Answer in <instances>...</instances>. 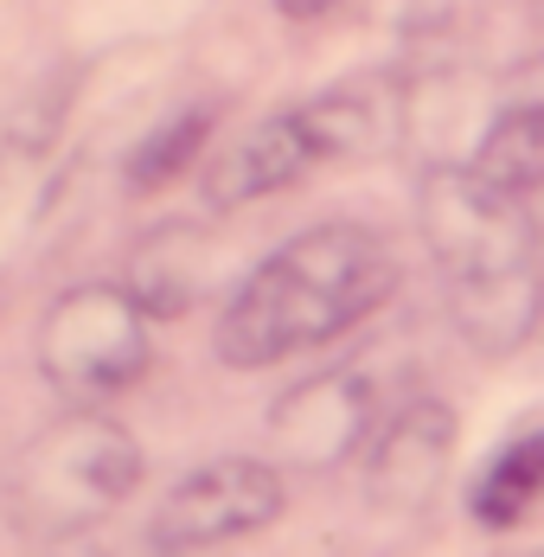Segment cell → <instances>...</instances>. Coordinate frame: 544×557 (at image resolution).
<instances>
[{
	"label": "cell",
	"instance_id": "11",
	"mask_svg": "<svg viewBox=\"0 0 544 557\" xmlns=\"http://www.w3.org/2000/svg\"><path fill=\"white\" fill-rule=\"evenodd\" d=\"M206 128H212V115L193 110V115H173L166 128H154L141 148H135V161H128V186H141V193H154L166 180H180L186 161L206 148Z\"/></svg>",
	"mask_w": 544,
	"mask_h": 557
},
{
	"label": "cell",
	"instance_id": "4",
	"mask_svg": "<svg viewBox=\"0 0 544 557\" xmlns=\"http://www.w3.org/2000/svg\"><path fill=\"white\" fill-rule=\"evenodd\" d=\"M141 487V443L103 410H64L13 461V506L52 539L97 532Z\"/></svg>",
	"mask_w": 544,
	"mask_h": 557
},
{
	"label": "cell",
	"instance_id": "8",
	"mask_svg": "<svg viewBox=\"0 0 544 557\" xmlns=\"http://www.w3.org/2000/svg\"><path fill=\"white\" fill-rule=\"evenodd\" d=\"M448 448H455V410L442 397H417L366 443V481L384 506H417L448 474Z\"/></svg>",
	"mask_w": 544,
	"mask_h": 557
},
{
	"label": "cell",
	"instance_id": "12",
	"mask_svg": "<svg viewBox=\"0 0 544 557\" xmlns=\"http://www.w3.org/2000/svg\"><path fill=\"white\" fill-rule=\"evenodd\" d=\"M46 552H52V557H180L173 545H161L154 532H148V539H122V532H109V525H97V532H71V539H52Z\"/></svg>",
	"mask_w": 544,
	"mask_h": 557
},
{
	"label": "cell",
	"instance_id": "6",
	"mask_svg": "<svg viewBox=\"0 0 544 557\" xmlns=\"http://www.w3.org/2000/svg\"><path fill=\"white\" fill-rule=\"evenodd\" d=\"M275 512H282V474L257 455H224L166 487L161 512H154V539L173 545L180 557L212 552V545L275 525Z\"/></svg>",
	"mask_w": 544,
	"mask_h": 557
},
{
	"label": "cell",
	"instance_id": "3",
	"mask_svg": "<svg viewBox=\"0 0 544 557\" xmlns=\"http://www.w3.org/2000/svg\"><path fill=\"white\" fill-rule=\"evenodd\" d=\"M391 135H397V90L384 77L339 84V90H321V97H308L295 110L263 115L257 128H244L237 141H224L206 161V199H212L218 212L257 206L270 193L301 186L326 161L379 154Z\"/></svg>",
	"mask_w": 544,
	"mask_h": 557
},
{
	"label": "cell",
	"instance_id": "10",
	"mask_svg": "<svg viewBox=\"0 0 544 557\" xmlns=\"http://www.w3.org/2000/svg\"><path fill=\"white\" fill-rule=\"evenodd\" d=\"M539 500H544V430H532V436L506 443L487 461V474L474 487V519L487 532H512Z\"/></svg>",
	"mask_w": 544,
	"mask_h": 557
},
{
	"label": "cell",
	"instance_id": "2",
	"mask_svg": "<svg viewBox=\"0 0 544 557\" xmlns=\"http://www.w3.org/2000/svg\"><path fill=\"white\" fill-rule=\"evenodd\" d=\"M417 219H423V244L435 257V276H442L461 339L481 346L487 359L519 352L544 321L539 219L512 206L506 193H493L468 161L461 168L442 161L423 173Z\"/></svg>",
	"mask_w": 544,
	"mask_h": 557
},
{
	"label": "cell",
	"instance_id": "13",
	"mask_svg": "<svg viewBox=\"0 0 544 557\" xmlns=\"http://www.w3.org/2000/svg\"><path fill=\"white\" fill-rule=\"evenodd\" d=\"M339 0H275V13L282 20H295V26H308V20H326Z\"/></svg>",
	"mask_w": 544,
	"mask_h": 557
},
{
	"label": "cell",
	"instance_id": "7",
	"mask_svg": "<svg viewBox=\"0 0 544 557\" xmlns=\"http://www.w3.org/2000/svg\"><path fill=\"white\" fill-rule=\"evenodd\" d=\"M379 436V397L359 372H326V379H308L301 391L282 397L275 410V443L288 448L295 461H346Z\"/></svg>",
	"mask_w": 544,
	"mask_h": 557
},
{
	"label": "cell",
	"instance_id": "9",
	"mask_svg": "<svg viewBox=\"0 0 544 557\" xmlns=\"http://www.w3.org/2000/svg\"><path fill=\"white\" fill-rule=\"evenodd\" d=\"M468 168L481 173L493 193H506L512 206H526L539 219L544 212V97H519V103H506L493 115Z\"/></svg>",
	"mask_w": 544,
	"mask_h": 557
},
{
	"label": "cell",
	"instance_id": "5",
	"mask_svg": "<svg viewBox=\"0 0 544 557\" xmlns=\"http://www.w3.org/2000/svg\"><path fill=\"white\" fill-rule=\"evenodd\" d=\"M33 359H39L46 385L71 410H97V404L122 397L148 372V359H154V314L122 282L64 288L52 308L39 314Z\"/></svg>",
	"mask_w": 544,
	"mask_h": 557
},
{
	"label": "cell",
	"instance_id": "1",
	"mask_svg": "<svg viewBox=\"0 0 544 557\" xmlns=\"http://www.w3.org/2000/svg\"><path fill=\"white\" fill-rule=\"evenodd\" d=\"M397 288V257L372 224H314L270 250L218 314V359L263 372L372 321Z\"/></svg>",
	"mask_w": 544,
	"mask_h": 557
}]
</instances>
